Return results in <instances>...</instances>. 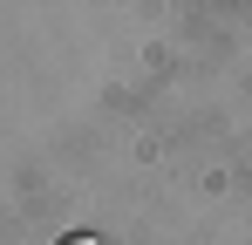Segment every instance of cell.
Returning <instances> with one entry per match:
<instances>
[{
    "mask_svg": "<svg viewBox=\"0 0 252 245\" xmlns=\"http://www.w3.org/2000/svg\"><path fill=\"white\" fill-rule=\"evenodd\" d=\"M55 245H102L95 232H68V239H55Z\"/></svg>",
    "mask_w": 252,
    "mask_h": 245,
    "instance_id": "6da1fadb",
    "label": "cell"
}]
</instances>
